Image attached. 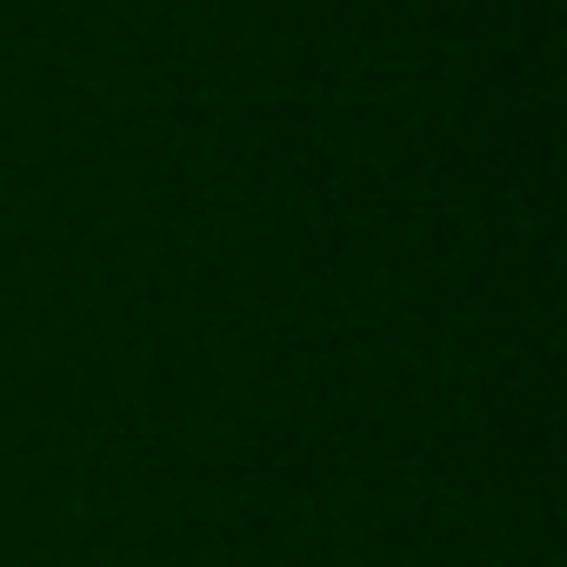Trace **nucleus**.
I'll list each match as a JSON object with an SVG mask.
<instances>
[]
</instances>
